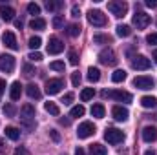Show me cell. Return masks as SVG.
I'll list each match as a JSON object with an SVG mask.
<instances>
[{
	"instance_id": "11",
	"label": "cell",
	"mask_w": 157,
	"mask_h": 155,
	"mask_svg": "<svg viewBox=\"0 0 157 155\" xmlns=\"http://www.w3.org/2000/svg\"><path fill=\"white\" fill-rule=\"evenodd\" d=\"M0 70L4 73H11L15 70V57L11 55H2L0 57Z\"/></svg>"
},
{
	"instance_id": "6",
	"label": "cell",
	"mask_w": 157,
	"mask_h": 155,
	"mask_svg": "<svg viewBox=\"0 0 157 155\" xmlns=\"http://www.w3.org/2000/svg\"><path fill=\"white\" fill-rule=\"evenodd\" d=\"M150 22H152L150 15H146V13H143V11H137V13L133 15V26H135L137 29H144V28H148Z\"/></svg>"
},
{
	"instance_id": "16",
	"label": "cell",
	"mask_w": 157,
	"mask_h": 155,
	"mask_svg": "<svg viewBox=\"0 0 157 155\" xmlns=\"http://www.w3.org/2000/svg\"><path fill=\"white\" fill-rule=\"evenodd\" d=\"M20 117L26 119V120H33V119H35V106L24 104V106L20 108Z\"/></svg>"
},
{
	"instance_id": "28",
	"label": "cell",
	"mask_w": 157,
	"mask_h": 155,
	"mask_svg": "<svg viewBox=\"0 0 157 155\" xmlns=\"http://www.w3.org/2000/svg\"><path fill=\"white\" fill-rule=\"evenodd\" d=\"M78 33H80V26L78 24H70L66 28V35L68 37H78Z\"/></svg>"
},
{
	"instance_id": "32",
	"label": "cell",
	"mask_w": 157,
	"mask_h": 155,
	"mask_svg": "<svg viewBox=\"0 0 157 155\" xmlns=\"http://www.w3.org/2000/svg\"><path fill=\"white\" fill-rule=\"evenodd\" d=\"M28 13L29 15H40V6L35 4V2H29L28 4Z\"/></svg>"
},
{
	"instance_id": "51",
	"label": "cell",
	"mask_w": 157,
	"mask_h": 155,
	"mask_svg": "<svg viewBox=\"0 0 157 155\" xmlns=\"http://www.w3.org/2000/svg\"><path fill=\"white\" fill-rule=\"evenodd\" d=\"M15 26H17L18 29H22V20H15Z\"/></svg>"
},
{
	"instance_id": "36",
	"label": "cell",
	"mask_w": 157,
	"mask_h": 155,
	"mask_svg": "<svg viewBox=\"0 0 157 155\" xmlns=\"http://www.w3.org/2000/svg\"><path fill=\"white\" fill-rule=\"evenodd\" d=\"M22 71H24V75H26V77H33V75L37 73V71H35V68H33L31 64H24Z\"/></svg>"
},
{
	"instance_id": "17",
	"label": "cell",
	"mask_w": 157,
	"mask_h": 155,
	"mask_svg": "<svg viewBox=\"0 0 157 155\" xmlns=\"http://www.w3.org/2000/svg\"><path fill=\"white\" fill-rule=\"evenodd\" d=\"M0 15L4 18V22H11L15 18V9L11 6H0Z\"/></svg>"
},
{
	"instance_id": "22",
	"label": "cell",
	"mask_w": 157,
	"mask_h": 155,
	"mask_svg": "<svg viewBox=\"0 0 157 155\" xmlns=\"http://www.w3.org/2000/svg\"><path fill=\"white\" fill-rule=\"evenodd\" d=\"M6 137H9L11 141H18L20 139V130L15 126H7L6 128Z\"/></svg>"
},
{
	"instance_id": "27",
	"label": "cell",
	"mask_w": 157,
	"mask_h": 155,
	"mask_svg": "<svg viewBox=\"0 0 157 155\" xmlns=\"http://www.w3.org/2000/svg\"><path fill=\"white\" fill-rule=\"evenodd\" d=\"M99 78H101L99 68H88V80H90V82H97Z\"/></svg>"
},
{
	"instance_id": "15",
	"label": "cell",
	"mask_w": 157,
	"mask_h": 155,
	"mask_svg": "<svg viewBox=\"0 0 157 155\" xmlns=\"http://www.w3.org/2000/svg\"><path fill=\"white\" fill-rule=\"evenodd\" d=\"M143 141L144 142H154V141H157V128L155 126H146L143 130Z\"/></svg>"
},
{
	"instance_id": "38",
	"label": "cell",
	"mask_w": 157,
	"mask_h": 155,
	"mask_svg": "<svg viewBox=\"0 0 157 155\" xmlns=\"http://www.w3.org/2000/svg\"><path fill=\"white\" fill-rule=\"evenodd\" d=\"M62 26H64V18H62L60 15H57V17L53 18V28H55V29H60Z\"/></svg>"
},
{
	"instance_id": "34",
	"label": "cell",
	"mask_w": 157,
	"mask_h": 155,
	"mask_svg": "<svg viewBox=\"0 0 157 155\" xmlns=\"http://www.w3.org/2000/svg\"><path fill=\"white\" fill-rule=\"evenodd\" d=\"M64 62H60V60H53L51 64H49V70H53V71H64Z\"/></svg>"
},
{
	"instance_id": "5",
	"label": "cell",
	"mask_w": 157,
	"mask_h": 155,
	"mask_svg": "<svg viewBox=\"0 0 157 155\" xmlns=\"http://www.w3.org/2000/svg\"><path fill=\"white\" fill-rule=\"evenodd\" d=\"M99 60H101V64H104V66H115V64H117V57H115L113 49H110V47H106V49H102V51L99 53Z\"/></svg>"
},
{
	"instance_id": "45",
	"label": "cell",
	"mask_w": 157,
	"mask_h": 155,
	"mask_svg": "<svg viewBox=\"0 0 157 155\" xmlns=\"http://www.w3.org/2000/svg\"><path fill=\"white\" fill-rule=\"evenodd\" d=\"M49 135H51V139H53L55 142H59V141H60V135H59V131H57V130H49Z\"/></svg>"
},
{
	"instance_id": "42",
	"label": "cell",
	"mask_w": 157,
	"mask_h": 155,
	"mask_svg": "<svg viewBox=\"0 0 157 155\" xmlns=\"http://www.w3.org/2000/svg\"><path fill=\"white\" fill-rule=\"evenodd\" d=\"M146 42H148L150 46H157V33H150V35L146 37Z\"/></svg>"
},
{
	"instance_id": "30",
	"label": "cell",
	"mask_w": 157,
	"mask_h": 155,
	"mask_svg": "<svg viewBox=\"0 0 157 155\" xmlns=\"http://www.w3.org/2000/svg\"><path fill=\"white\" fill-rule=\"evenodd\" d=\"M117 35L119 37H130L132 35V28L126 26V24H121V26H117Z\"/></svg>"
},
{
	"instance_id": "56",
	"label": "cell",
	"mask_w": 157,
	"mask_h": 155,
	"mask_svg": "<svg viewBox=\"0 0 157 155\" xmlns=\"http://www.w3.org/2000/svg\"><path fill=\"white\" fill-rule=\"evenodd\" d=\"M152 57H154V60H155V64H157V49L154 51V55H152Z\"/></svg>"
},
{
	"instance_id": "19",
	"label": "cell",
	"mask_w": 157,
	"mask_h": 155,
	"mask_svg": "<svg viewBox=\"0 0 157 155\" xmlns=\"http://www.w3.org/2000/svg\"><path fill=\"white\" fill-rule=\"evenodd\" d=\"M26 93L29 99H40V89L37 84H28L26 86Z\"/></svg>"
},
{
	"instance_id": "13",
	"label": "cell",
	"mask_w": 157,
	"mask_h": 155,
	"mask_svg": "<svg viewBox=\"0 0 157 155\" xmlns=\"http://www.w3.org/2000/svg\"><path fill=\"white\" fill-rule=\"evenodd\" d=\"M2 42L9 47V49H18V44H17V37H15V33L13 31H6L4 35H2Z\"/></svg>"
},
{
	"instance_id": "35",
	"label": "cell",
	"mask_w": 157,
	"mask_h": 155,
	"mask_svg": "<svg viewBox=\"0 0 157 155\" xmlns=\"http://www.w3.org/2000/svg\"><path fill=\"white\" fill-rule=\"evenodd\" d=\"M28 46H29L31 49H39L40 46H42V39H40V37H31Z\"/></svg>"
},
{
	"instance_id": "47",
	"label": "cell",
	"mask_w": 157,
	"mask_h": 155,
	"mask_svg": "<svg viewBox=\"0 0 157 155\" xmlns=\"http://www.w3.org/2000/svg\"><path fill=\"white\" fill-rule=\"evenodd\" d=\"M71 17H75V18L80 17V9H78V6H73V7H71Z\"/></svg>"
},
{
	"instance_id": "2",
	"label": "cell",
	"mask_w": 157,
	"mask_h": 155,
	"mask_svg": "<svg viewBox=\"0 0 157 155\" xmlns=\"http://www.w3.org/2000/svg\"><path fill=\"white\" fill-rule=\"evenodd\" d=\"M108 9L112 11V15H115L117 18L124 17L126 11H128V4L122 2V0H115V2H108Z\"/></svg>"
},
{
	"instance_id": "24",
	"label": "cell",
	"mask_w": 157,
	"mask_h": 155,
	"mask_svg": "<svg viewBox=\"0 0 157 155\" xmlns=\"http://www.w3.org/2000/svg\"><path fill=\"white\" fill-rule=\"evenodd\" d=\"M44 110H46V112H48L49 115H55V117H59V115H60V110H59V106H57L55 102H51V100L44 104Z\"/></svg>"
},
{
	"instance_id": "37",
	"label": "cell",
	"mask_w": 157,
	"mask_h": 155,
	"mask_svg": "<svg viewBox=\"0 0 157 155\" xmlns=\"http://www.w3.org/2000/svg\"><path fill=\"white\" fill-rule=\"evenodd\" d=\"M60 6H62V2H49V0L46 2V9H48V11H55V9H59Z\"/></svg>"
},
{
	"instance_id": "3",
	"label": "cell",
	"mask_w": 157,
	"mask_h": 155,
	"mask_svg": "<svg viewBox=\"0 0 157 155\" xmlns=\"http://www.w3.org/2000/svg\"><path fill=\"white\" fill-rule=\"evenodd\" d=\"M88 20H90V24H93V26H97V28L106 26V15H104L102 11H99V9H91V11L88 13Z\"/></svg>"
},
{
	"instance_id": "14",
	"label": "cell",
	"mask_w": 157,
	"mask_h": 155,
	"mask_svg": "<svg viewBox=\"0 0 157 155\" xmlns=\"http://www.w3.org/2000/svg\"><path fill=\"white\" fill-rule=\"evenodd\" d=\"M112 115L115 120L119 122H124V120H128V117H130V112L126 110V108H122V106H115L113 110H112Z\"/></svg>"
},
{
	"instance_id": "23",
	"label": "cell",
	"mask_w": 157,
	"mask_h": 155,
	"mask_svg": "<svg viewBox=\"0 0 157 155\" xmlns=\"http://www.w3.org/2000/svg\"><path fill=\"white\" fill-rule=\"evenodd\" d=\"M108 153V150H106V146H102V144H91L90 146V155H106Z\"/></svg>"
},
{
	"instance_id": "1",
	"label": "cell",
	"mask_w": 157,
	"mask_h": 155,
	"mask_svg": "<svg viewBox=\"0 0 157 155\" xmlns=\"http://www.w3.org/2000/svg\"><path fill=\"white\" fill-rule=\"evenodd\" d=\"M102 97H108V99H115L119 102H132V93H128V91H121V89H115V91H108V89H104L102 91Z\"/></svg>"
},
{
	"instance_id": "40",
	"label": "cell",
	"mask_w": 157,
	"mask_h": 155,
	"mask_svg": "<svg viewBox=\"0 0 157 155\" xmlns=\"http://www.w3.org/2000/svg\"><path fill=\"white\" fill-rule=\"evenodd\" d=\"M68 59H70V64H73V66L78 64V57H77L75 51H70V53H68Z\"/></svg>"
},
{
	"instance_id": "43",
	"label": "cell",
	"mask_w": 157,
	"mask_h": 155,
	"mask_svg": "<svg viewBox=\"0 0 157 155\" xmlns=\"http://www.w3.org/2000/svg\"><path fill=\"white\" fill-rule=\"evenodd\" d=\"M80 80H82V77H80V73H73V75H71V84H73V86H75V88H77L78 84H80Z\"/></svg>"
},
{
	"instance_id": "7",
	"label": "cell",
	"mask_w": 157,
	"mask_h": 155,
	"mask_svg": "<svg viewBox=\"0 0 157 155\" xmlns=\"http://www.w3.org/2000/svg\"><path fill=\"white\" fill-rule=\"evenodd\" d=\"M133 86L137 89H152L155 86V80L152 77H146V75H141V77L133 78Z\"/></svg>"
},
{
	"instance_id": "33",
	"label": "cell",
	"mask_w": 157,
	"mask_h": 155,
	"mask_svg": "<svg viewBox=\"0 0 157 155\" xmlns=\"http://www.w3.org/2000/svg\"><path fill=\"white\" fill-rule=\"evenodd\" d=\"M84 113H86V110H84V106H73V108H71V113H70V115H71V117H75V119H77V117H82Z\"/></svg>"
},
{
	"instance_id": "26",
	"label": "cell",
	"mask_w": 157,
	"mask_h": 155,
	"mask_svg": "<svg viewBox=\"0 0 157 155\" xmlns=\"http://www.w3.org/2000/svg\"><path fill=\"white\" fill-rule=\"evenodd\" d=\"M93 95H95V89H93V88H84V89L80 91V100H82V102H88L90 99H93Z\"/></svg>"
},
{
	"instance_id": "39",
	"label": "cell",
	"mask_w": 157,
	"mask_h": 155,
	"mask_svg": "<svg viewBox=\"0 0 157 155\" xmlns=\"http://www.w3.org/2000/svg\"><path fill=\"white\" fill-rule=\"evenodd\" d=\"M2 112H4L7 117H13L15 115V106H13V104H6V106L2 108Z\"/></svg>"
},
{
	"instance_id": "49",
	"label": "cell",
	"mask_w": 157,
	"mask_h": 155,
	"mask_svg": "<svg viewBox=\"0 0 157 155\" xmlns=\"http://www.w3.org/2000/svg\"><path fill=\"white\" fill-rule=\"evenodd\" d=\"M146 6H148V7H155L157 2H155V0H146Z\"/></svg>"
},
{
	"instance_id": "57",
	"label": "cell",
	"mask_w": 157,
	"mask_h": 155,
	"mask_svg": "<svg viewBox=\"0 0 157 155\" xmlns=\"http://www.w3.org/2000/svg\"><path fill=\"white\" fill-rule=\"evenodd\" d=\"M155 117H157V115H155Z\"/></svg>"
},
{
	"instance_id": "18",
	"label": "cell",
	"mask_w": 157,
	"mask_h": 155,
	"mask_svg": "<svg viewBox=\"0 0 157 155\" xmlns=\"http://www.w3.org/2000/svg\"><path fill=\"white\" fill-rule=\"evenodd\" d=\"M20 95H22V84L17 80V82H13L11 88H9V97H11V100H18Z\"/></svg>"
},
{
	"instance_id": "53",
	"label": "cell",
	"mask_w": 157,
	"mask_h": 155,
	"mask_svg": "<svg viewBox=\"0 0 157 155\" xmlns=\"http://www.w3.org/2000/svg\"><path fill=\"white\" fill-rule=\"evenodd\" d=\"M60 124H64V126H68V124H70V120H68V119H60Z\"/></svg>"
},
{
	"instance_id": "46",
	"label": "cell",
	"mask_w": 157,
	"mask_h": 155,
	"mask_svg": "<svg viewBox=\"0 0 157 155\" xmlns=\"http://www.w3.org/2000/svg\"><path fill=\"white\" fill-rule=\"evenodd\" d=\"M22 124H24L28 130H35V122H31V120H26V119H22Z\"/></svg>"
},
{
	"instance_id": "4",
	"label": "cell",
	"mask_w": 157,
	"mask_h": 155,
	"mask_svg": "<svg viewBox=\"0 0 157 155\" xmlns=\"http://www.w3.org/2000/svg\"><path fill=\"white\" fill-rule=\"evenodd\" d=\"M104 139L110 142V144H119V142H122L124 141V133L117 130V128H108L106 131H104Z\"/></svg>"
},
{
	"instance_id": "9",
	"label": "cell",
	"mask_w": 157,
	"mask_h": 155,
	"mask_svg": "<svg viewBox=\"0 0 157 155\" xmlns=\"http://www.w3.org/2000/svg\"><path fill=\"white\" fill-rule=\"evenodd\" d=\"M95 133V124L93 122H82L80 126H78V130H77V137L78 139H88V137H91Z\"/></svg>"
},
{
	"instance_id": "54",
	"label": "cell",
	"mask_w": 157,
	"mask_h": 155,
	"mask_svg": "<svg viewBox=\"0 0 157 155\" xmlns=\"http://www.w3.org/2000/svg\"><path fill=\"white\" fill-rule=\"evenodd\" d=\"M15 155H26V153H24V150H20V148H18V150L15 152Z\"/></svg>"
},
{
	"instance_id": "52",
	"label": "cell",
	"mask_w": 157,
	"mask_h": 155,
	"mask_svg": "<svg viewBox=\"0 0 157 155\" xmlns=\"http://www.w3.org/2000/svg\"><path fill=\"white\" fill-rule=\"evenodd\" d=\"M144 155H157V152H154V150H146Z\"/></svg>"
},
{
	"instance_id": "8",
	"label": "cell",
	"mask_w": 157,
	"mask_h": 155,
	"mask_svg": "<svg viewBox=\"0 0 157 155\" xmlns=\"http://www.w3.org/2000/svg\"><path fill=\"white\" fill-rule=\"evenodd\" d=\"M62 88H64L62 78H49L46 82V93L48 95H57V93H60Z\"/></svg>"
},
{
	"instance_id": "55",
	"label": "cell",
	"mask_w": 157,
	"mask_h": 155,
	"mask_svg": "<svg viewBox=\"0 0 157 155\" xmlns=\"http://www.w3.org/2000/svg\"><path fill=\"white\" fill-rule=\"evenodd\" d=\"M0 150H4V139L0 137Z\"/></svg>"
},
{
	"instance_id": "41",
	"label": "cell",
	"mask_w": 157,
	"mask_h": 155,
	"mask_svg": "<svg viewBox=\"0 0 157 155\" xmlns=\"http://www.w3.org/2000/svg\"><path fill=\"white\" fill-rule=\"evenodd\" d=\"M28 59H31L33 62H40V60H42V53H39V51H31Z\"/></svg>"
},
{
	"instance_id": "25",
	"label": "cell",
	"mask_w": 157,
	"mask_h": 155,
	"mask_svg": "<svg viewBox=\"0 0 157 155\" xmlns=\"http://www.w3.org/2000/svg\"><path fill=\"white\" fill-rule=\"evenodd\" d=\"M90 112H91V115L97 117V119H102L104 113H106V110H104V106H102V104H93Z\"/></svg>"
},
{
	"instance_id": "20",
	"label": "cell",
	"mask_w": 157,
	"mask_h": 155,
	"mask_svg": "<svg viewBox=\"0 0 157 155\" xmlns=\"http://www.w3.org/2000/svg\"><path fill=\"white\" fill-rule=\"evenodd\" d=\"M29 28H31V29H35V31H42V29L46 28V20H44V18H40V17H35V18L29 22Z\"/></svg>"
},
{
	"instance_id": "48",
	"label": "cell",
	"mask_w": 157,
	"mask_h": 155,
	"mask_svg": "<svg viewBox=\"0 0 157 155\" xmlns=\"http://www.w3.org/2000/svg\"><path fill=\"white\" fill-rule=\"evenodd\" d=\"M4 91H6V80H4V78H0V95H2Z\"/></svg>"
},
{
	"instance_id": "50",
	"label": "cell",
	"mask_w": 157,
	"mask_h": 155,
	"mask_svg": "<svg viewBox=\"0 0 157 155\" xmlns=\"http://www.w3.org/2000/svg\"><path fill=\"white\" fill-rule=\"evenodd\" d=\"M75 155H86V153H84L82 148H77V150H75Z\"/></svg>"
},
{
	"instance_id": "29",
	"label": "cell",
	"mask_w": 157,
	"mask_h": 155,
	"mask_svg": "<svg viewBox=\"0 0 157 155\" xmlns=\"http://www.w3.org/2000/svg\"><path fill=\"white\" fill-rule=\"evenodd\" d=\"M93 42H95V44H110V42H112V37H110V35L97 33V35L93 37Z\"/></svg>"
},
{
	"instance_id": "12",
	"label": "cell",
	"mask_w": 157,
	"mask_h": 155,
	"mask_svg": "<svg viewBox=\"0 0 157 155\" xmlns=\"http://www.w3.org/2000/svg\"><path fill=\"white\" fill-rule=\"evenodd\" d=\"M62 49H64L62 40L57 39V37H51V39H49V44H48V53H49V55H59Z\"/></svg>"
},
{
	"instance_id": "21",
	"label": "cell",
	"mask_w": 157,
	"mask_h": 155,
	"mask_svg": "<svg viewBox=\"0 0 157 155\" xmlns=\"http://www.w3.org/2000/svg\"><path fill=\"white\" fill-rule=\"evenodd\" d=\"M141 106H143V108H155L157 106V99L155 97H152V95H144V97L141 99Z\"/></svg>"
},
{
	"instance_id": "44",
	"label": "cell",
	"mask_w": 157,
	"mask_h": 155,
	"mask_svg": "<svg viewBox=\"0 0 157 155\" xmlns=\"http://www.w3.org/2000/svg\"><path fill=\"white\" fill-rule=\"evenodd\" d=\"M62 102H64V104H71V102H73V93H66L64 99H62Z\"/></svg>"
},
{
	"instance_id": "10",
	"label": "cell",
	"mask_w": 157,
	"mask_h": 155,
	"mask_svg": "<svg viewBox=\"0 0 157 155\" xmlns=\"http://www.w3.org/2000/svg\"><path fill=\"white\" fill-rule=\"evenodd\" d=\"M150 66H152V62H150V59H146L144 55H137V57H133V60H132V68H133V70L144 71V70H148Z\"/></svg>"
},
{
	"instance_id": "31",
	"label": "cell",
	"mask_w": 157,
	"mask_h": 155,
	"mask_svg": "<svg viewBox=\"0 0 157 155\" xmlns=\"http://www.w3.org/2000/svg\"><path fill=\"white\" fill-rule=\"evenodd\" d=\"M112 80H113V82H122V80H126V71H124V70H115V71L112 73Z\"/></svg>"
}]
</instances>
